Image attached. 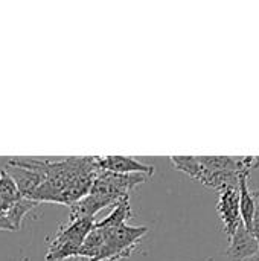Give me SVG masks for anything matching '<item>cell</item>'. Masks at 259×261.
Segmentation results:
<instances>
[{
  "label": "cell",
  "instance_id": "2e32d148",
  "mask_svg": "<svg viewBox=\"0 0 259 261\" xmlns=\"http://www.w3.org/2000/svg\"><path fill=\"white\" fill-rule=\"evenodd\" d=\"M256 210H258V208H256ZM258 211H259V210H258Z\"/></svg>",
  "mask_w": 259,
  "mask_h": 261
},
{
  "label": "cell",
  "instance_id": "5b68a950",
  "mask_svg": "<svg viewBox=\"0 0 259 261\" xmlns=\"http://www.w3.org/2000/svg\"><path fill=\"white\" fill-rule=\"evenodd\" d=\"M95 225V219L67 220L50 240L46 261H64L76 258L81 246Z\"/></svg>",
  "mask_w": 259,
  "mask_h": 261
},
{
  "label": "cell",
  "instance_id": "277c9868",
  "mask_svg": "<svg viewBox=\"0 0 259 261\" xmlns=\"http://www.w3.org/2000/svg\"><path fill=\"white\" fill-rule=\"evenodd\" d=\"M147 234V226H130L127 223L116 228L93 226L78 257L85 261L124 260L133 254Z\"/></svg>",
  "mask_w": 259,
  "mask_h": 261
},
{
  "label": "cell",
  "instance_id": "4fadbf2b",
  "mask_svg": "<svg viewBox=\"0 0 259 261\" xmlns=\"http://www.w3.org/2000/svg\"><path fill=\"white\" fill-rule=\"evenodd\" d=\"M0 231H11V232L14 231L9 219L6 217V214H0Z\"/></svg>",
  "mask_w": 259,
  "mask_h": 261
},
{
  "label": "cell",
  "instance_id": "ba28073f",
  "mask_svg": "<svg viewBox=\"0 0 259 261\" xmlns=\"http://www.w3.org/2000/svg\"><path fill=\"white\" fill-rule=\"evenodd\" d=\"M258 242L250 231L241 223L234 237L229 240L227 255L232 261H249L258 252Z\"/></svg>",
  "mask_w": 259,
  "mask_h": 261
},
{
  "label": "cell",
  "instance_id": "8fae6325",
  "mask_svg": "<svg viewBox=\"0 0 259 261\" xmlns=\"http://www.w3.org/2000/svg\"><path fill=\"white\" fill-rule=\"evenodd\" d=\"M37 205H38V203H35V202H32V200H27V199L21 197L17 203H14V205L11 206V210L6 213V217L9 219V222H11L14 231H18V229H20L24 216H26L29 211H32Z\"/></svg>",
  "mask_w": 259,
  "mask_h": 261
},
{
  "label": "cell",
  "instance_id": "7c38bea8",
  "mask_svg": "<svg viewBox=\"0 0 259 261\" xmlns=\"http://www.w3.org/2000/svg\"><path fill=\"white\" fill-rule=\"evenodd\" d=\"M0 197L8 200L11 205L17 203L21 199V194L14 182V179L3 170L0 174Z\"/></svg>",
  "mask_w": 259,
  "mask_h": 261
},
{
  "label": "cell",
  "instance_id": "8992f818",
  "mask_svg": "<svg viewBox=\"0 0 259 261\" xmlns=\"http://www.w3.org/2000/svg\"><path fill=\"white\" fill-rule=\"evenodd\" d=\"M217 211L220 214V219L224 226V232L227 234V239L231 240L240 225L243 223L241 214H240V193L238 188H227L220 193Z\"/></svg>",
  "mask_w": 259,
  "mask_h": 261
},
{
  "label": "cell",
  "instance_id": "9a60e30c",
  "mask_svg": "<svg viewBox=\"0 0 259 261\" xmlns=\"http://www.w3.org/2000/svg\"><path fill=\"white\" fill-rule=\"evenodd\" d=\"M64 261H85V260H82V258L76 257V258H70V260H64Z\"/></svg>",
  "mask_w": 259,
  "mask_h": 261
},
{
  "label": "cell",
  "instance_id": "52a82bcc",
  "mask_svg": "<svg viewBox=\"0 0 259 261\" xmlns=\"http://www.w3.org/2000/svg\"><path fill=\"white\" fill-rule=\"evenodd\" d=\"M98 168L101 171L116 173V174H143L151 177L154 174V167L143 164L131 156H95Z\"/></svg>",
  "mask_w": 259,
  "mask_h": 261
},
{
  "label": "cell",
  "instance_id": "7a4b0ae2",
  "mask_svg": "<svg viewBox=\"0 0 259 261\" xmlns=\"http://www.w3.org/2000/svg\"><path fill=\"white\" fill-rule=\"evenodd\" d=\"M179 171L214 191L238 188L240 176L259 168V156H171Z\"/></svg>",
  "mask_w": 259,
  "mask_h": 261
},
{
  "label": "cell",
  "instance_id": "5bb4252c",
  "mask_svg": "<svg viewBox=\"0 0 259 261\" xmlns=\"http://www.w3.org/2000/svg\"><path fill=\"white\" fill-rule=\"evenodd\" d=\"M249 261H259V248H258V252H256V254H255V255H253V257H252Z\"/></svg>",
  "mask_w": 259,
  "mask_h": 261
},
{
  "label": "cell",
  "instance_id": "30bf717a",
  "mask_svg": "<svg viewBox=\"0 0 259 261\" xmlns=\"http://www.w3.org/2000/svg\"><path fill=\"white\" fill-rule=\"evenodd\" d=\"M131 206H130V197L121 200L119 203H116L113 206V211L104 217L102 220L99 222H95L93 226L96 228H116V226H121V225H125L127 220L131 217Z\"/></svg>",
  "mask_w": 259,
  "mask_h": 261
},
{
  "label": "cell",
  "instance_id": "6da1fadb",
  "mask_svg": "<svg viewBox=\"0 0 259 261\" xmlns=\"http://www.w3.org/2000/svg\"><path fill=\"white\" fill-rule=\"evenodd\" d=\"M8 164L31 168L41 176V185L34 196L35 203H58L72 206L90 190L98 168L95 156L64 158L60 161L12 158Z\"/></svg>",
  "mask_w": 259,
  "mask_h": 261
},
{
  "label": "cell",
  "instance_id": "9c48e42d",
  "mask_svg": "<svg viewBox=\"0 0 259 261\" xmlns=\"http://www.w3.org/2000/svg\"><path fill=\"white\" fill-rule=\"evenodd\" d=\"M249 174H243L240 176L238 180V193H240V214H241V220L243 225L246 226L247 231L252 229V223H253V217L256 213V203L253 199L252 191L249 190Z\"/></svg>",
  "mask_w": 259,
  "mask_h": 261
},
{
  "label": "cell",
  "instance_id": "3957f363",
  "mask_svg": "<svg viewBox=\"0 0 259 261\" xmlns=\"http://www.w3.org/2000/svg\"><path fill=\"white\" fill-rule=\"evenodd\" d=\"M150 177L143 174H116L108 171H99L89 190V193L70 206L69 220L95 219V216L104 208L114 206L121 200L130 196V191Z\"/></svg>",
  "mask_w": 259,
  "mask_h": 261
}]
</instances>
